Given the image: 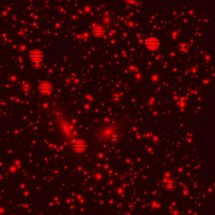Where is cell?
Returning <instances> with one entry per match:
<instances>
[{
    "label": "cell",
    "instance_id": "obj_1",
    "mask_svg": "<svg viewBox=\"0 0 215 215\" xmlns=\"http://www.w3.org/2000/svg\"><path fill=\"white\" fill-rule=\"evenodd\" d=\"M44 58V54L43 52L39 51V50H34L30 52V59L32 66L35 68H39L42 65V61Z\"/></svg>",
    "mask_w": 215,
    "mask_h": 215
},
{
    "label": "cell",
    "instance_id": "obj_2",
    "mask_svg": "<svg viewBox=\"0 0 215 215\" xmlns=\"http://www.w3.org/2000/svg\"><path fill=\"white\" fill-rule=\"evenodd\" d=\"M145 45L150 51H156L160 47V40L156 37H150L145 40Z\"/></svg>",
    "mask_w": 215,
    "mask_h": 215
},
{
    "label": "cell",
    "instance_id": "obj_3",
    "mask_svg": "<svg viewBox=\"0 0 215 215\" xmlns=\"http://www.w3.org/2000/svg\"><path fill=\"white\" fill-rule=\"evenodd\" d=\"M39 92L43 94V95H50L51 93L52 90H53V86L51 83L48 82H41L39 85Z\"/></svg>",
    "mask_w": 215,
    "mask_h": 215
},
{
    "label": "cell",
    "instance_id": "obj_4",
    "mask_svg": "<svg viewBox=\"0 0 215 215\" xmlns=\"http://www.w3.org/2000/svg\"><path fill=\"white\" fill-rule=\"evenodd\" d=\"M72 148L75 151L78 153H82L87 149V144L82 140H77L72 142Z\"/></svg>",
    "mask_w": 215,
    "mask_h": 215
},
{
    "label": "cell",
    "instance_id": "obj_5",
    "mask_svg": "<svg viewBox=\"0 0 215 215\" xmlns=\"http://www.w3.org/2000/svg\"><path fill=\"white\" fill-rule=\"evenodd\" d=\"M92 34L93 35V36L97 38L102 37L105 34V29H104V27L99 25V24H96L95 26H93V28L92 30Z\"/></svg>",
    "mask_w": 215,
    "mask_h": 215
},
{
    "label": "cell",
    "instance_id": "obj_6",
    "mask_svg": "<svg viewBox=\"0 0 215 215\" xmlns=\"http://www.w3.org/2000/svg\"><path fill=\"white\" fill-rule=\"evenodd\" d=\"M164 186L166 190H173L176 186V182L171 178H167L164 181Z\"/></svg>",
    "mask_w": 215,
    "mask_h": 215
},
{
    "label": "cell",
    "instance_id": "obj_7",
    "mask_svg": "<svg viewBox=\"0 0 215 215\" xmlns=\"http://www.w3.org/2000/svg\"><path fill=\"white\" fill-rule=\"evenodd\" d=\"M179 49H180L182 51H187V49H188V46H187L186 44H182L181 45H180Z\"/></svg>",
    "mask_w": 215,
    "mask_h": 215
},
{
    "label": "cell",
    "instance_id": "obj_8",
    "mask_svg": "<svg viewBox=\"0 0 215 215\" xmlns=\"http://www.w3.org/2000/svg\"><path fill=\"white\" fill-rule=\"evenodd\" d=\"M24 91H29V90H30V86L25 84V85L24 86Z\"/></svg>",
    "mask_w": 215,
    "mask_h": 215
}]
</instances>
